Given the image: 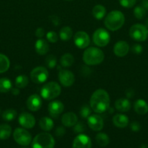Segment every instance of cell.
<instances>
[{
  "mask_svg": "<svg viewBox=\"0 0 148 148\" xmlns=\"http://www.w3.org/2000/svg\"><path fill=\"white\" fill-rule=\"evenodd\" d=\"M110 96L107 91L99 89L94 91L90 99V107L97 114L105 112L110 106Z\"/></svg>",
  "mask_w": 148,
  "mask_h": 148,
  "instance_id": "1",
  "label": "cell"
},
{
  "mask_svg": "<svg viewBox=\"0 0 148 148\" xmlns=\"http://www.w3.org/2000/svg\"><path fill=\"white\" fill-rule=\"evenodd\" d=\"M124 23V14L118 10H113L110 12L104 19V25L111 31L119 30L123 25Z\"/></svg>",
  "mask_w": 148,
  "mask_h": 148,
  "instance_id": "2",
  "label": "cell"
},
{
  "mask_svg": "<svg viewBox=\"0 0 148 148\" xmlns=\"http://www.w3.org/2000/svg\"><path fill=\"white\" fill-rule=\"evenodd\" d=\"M104 58V54L101 49L96 47H90L86 49L83 54V60L87 65L94 66L101 64Z\"/></svg>",
  "mask_w": 148,
  "mask_h": 148,
  "instance_id": "3",
  "label": "cell"
},
{
  "mask_svg": "<svg viewBox=\"0 0 148 148\" xmlns=\"http://www.w3.org/2000/svg\"><path fill=\"white\" fill-rule=\"evenodd\" d=\"M55 139L50 134L42 132L34 137L32 143L33 148H54Z\"/></svg>",
  "mask_w": 148,
  "mask_h": 148,
  "instance_id": "4",
  "label": "cell"
},
{
  "mask_svg": "<svg viewBox=\"0 0 148 148\" xmlns=\"http://www.w3.org/2000/svg\"><path fill=\"white\" fill-rule=\"evenodd\" d=\"M61 92V88L55 82H49L45 84L41 89V96L45 100L50 101L56 98Z\"/></svg>",
  "mask_w": 148,
  "mask_h": 148,
  "instance_id": "5",
  "label": "cell"
},
{
  "mask_svg": "<svg viewBox=\"0 0 148 148\" xmlns=\"http://www.w3.org/2000/svg\"><path fill=\"white\" fill-rule=\"evenodd\" d=\"M129 35L136 41H145L148 37V29L142 24H135L131 27Z\"/></svg>",
  "mask_w": 148,
  "mask_h": 148,
  "instance_id": "6",
  "label": "cell"
},
{
  "mask_svg": "<svg viewBox=\"0 0 148 148\" xmlns=\"http://www.w3.org/2000/svg\"><path fill=\"white\" fill-rule=\"evenodd\" d=\"M92 38L94 44L100 47H104L107 46L110 39V34L104 28H99L96 30Z\"/></svg>",
  "mask_w": 148,
  "mask_h": 148,
  "instance_id": "7",
  "label": "cell"
},
{
  "mask_svg": "<svg viewBox=\"0 0 148 148\" xmlns=\"http://www.w3.org/2000/svg\"><path fill=\"white\" fill-rule=\"evenodd\" d=\"M14 140L17 144L23 146H28L31 143V134L27 131L22 128H17L13 133Z\"/></svg>",
  "mask_w": 148,
  "mask_h": 148,
  "instance_id": "8",
  "label": "cell"
},
{
  "mask_svg": "<svg viewBox=\"0 0 148 148\" xmlns=\"http://www.w3.org/2000/svg\"><path fill=\"white\" fill-rule=\"evenodd\" d=\"M49 72L47 69L43 66H37L30 72V79L34 83L41 84L47 80Z\"/></svg>",
  "mask_w": 148,
  "mask_h": 148,
  "instance_id": "9",
  "label": "cell"
},
{
  "mask_svg": "<svg viewBox=\"0 0 148 148\" xmlns=\"http://www.w3.org/2000/svg\"><path fill=\"white\" fill-rule=\"evenodd\" d=\"M74 43L79 49H85L90 44V38L86 32L78 31L74 36Z\"/></svg>",
  "mask_w": 148,
  "mask_h": 148,
  "instance_id": "10",
  "label": "cell"
},
{
  "mask_svg": "<svg viewBox=\"0 0 148 148\" xmlns=\"http://www.w3.org/2000/svg\"><path fill=\"white\" fill-rule=\"evenodd\" d=\"M58 78L60 83L64 87H71L75 82V77L74 75L69 70L62 69L59 72Z\"/></svg>",
  "mask_w": 148,
  "mask_h": 148,
  "instance_id": "11",
  "label": "cell"
},
{
  "mask_svg": "<svg viewBox=\"0 0 148 148\" xmlns=\"http://www.w3.org/2000/svg\"><path fill=\"white\" fill-rule=\"evenodd\" d=\"M87 124L90 129L96 132L101 131L104 127V121L102 118L97 114H92L88 117Z\"/></svg>",
  "mask_w": 148,
  "mask_h": 148,
  "instance_id": "12",
  "label": "cell"
},
{
  "mask_svg": "<svg viewBox=\"0 0 148 148\" xmlns=\"http://www.w3.org/2000/svg\"><path fill=\"white\" fill-rule=\"evenodd\" d=\"M19 124L26 129L33 128L36 124V119L32 114L27 112L22 113L18 119Z\"/></svg>",
  "mask_w": 148,
  "mask_h": 148,
  "instance_id": "13",
  "label": "cell"
},
{
  "mask_svg": "<svg viewBox=\"0 0 148 148\" xmlns=\"http://www.w3.org/2000/svg\"><path fill=\"white\" fill-rule=\"evenodd\" d=\"M73 148H91V140L86 134H78L73 142Z\"/></svg>",
  "mask_w": 148,
  "mask_h": 148,
  "instance_id": "14",
  "label": "cell"
},
{
  "mask_svg": "<svg viewBox=\"0 0 148 148\" xmlns=\"http://www.w3.org/2000/svg\"><path fill=\"white\" fill-rule=\"evenodd\" d=\"M42 105L41 98L39 95L33 94L28 97L26 102L28 108L31 111H37L41 108Z\"/></svg>",
  "mask_w": 148,
  "mask_h": 148,
  "instance_id": "15",
  "label": "cell"
},
{
  "mask_svg": "<svg viewBox=\"0 0 148 148\" xmlns=\"http://www.w3.org/2000/svg\"><path fill=\"white\" fill-rule=\"evenodd\" d=\"M63 110L64 105L59 101H52L48 106V111H49V114L55 118L59 116V115L61 114Z\"/></svg>",
  "mask_w": 148,
  "mask_h": 148,
  "instance_id": "16",
  "label": "cell"
},
{
  "mask_svg": "<svg viewBox=\"0 0 148 148\" xmlns=\"http://www.w3.org/2000/svg\"><path fill=\"white\" fill-rule=\"evenodd\" d=\"M129 51V46L126 41L117 42L113 48V52L118 57H123L128 53Z\"/></svg>",
  "mask_w": 148,
  "mask_h": 148,
  "instance_id": "17",
  "label": "cell"
},
{
  "mask_svg": "<svg viewBox=\"0 0 148 148\" xmlns=\"http://www.w3.org/2000/svg\"><path fill=\"white\" fill-rule=\"evenodd\" d=\"M77 122H78V117L74 113L68 112L62 116V123L65 127H73Z\"/></svg>",
  "mask_w": 148,
  "mask_h": 148,
  "instance_id": "18",
  "label": "cell"
},
{
  "mask_svg": "<svg viewBox=\"0 0 148 148\" xmlns=\"http://www.w3.org/2000/svg\"><path fill=\"white\" fill-rule=\"evenodd\" d=\"M35 49L39 55H44L49 51V46L47 41L43 38H39L35 43Z\"/></svg>",
  "mask_w": 148,
  "mask_h": 148,
  "instance_id": "19",
  "label": "cell"
},
{
  "mask_svg": "<svg viewBox=\"0 0 148 148\" xmlns=\"http://www.w3.org/2000/svg\"><path fill=\"white\" fill-rule=\"evenodd\" d=\"M113 124L118 128H125L129 124V118L123 114H118L113 116Z\"/></svg>",
  "mask_w": 148,
  "mask_h": 148,
  "instance_id": "20",
  "label": "cell"
},
{
  "mask_svg": "<svg viewBox=\"0 0 148 148\" xmlns=\"http://www.w3.org/2000/svg\"><path fill=\"white\" fill-rule=\"evenodd\" d=\"M115 107L118 111L120 112H126L131 109V103L127 98H120L115 103Z\"/></svg>",
  "mask_w": 148,
  "mask_h": 148,
  "instance_id": "21",
  "label": "cell"
},
{
  "mask_svg": "<svg viewBox=\"0 0 148 148\" xmlns=\"http://www.w3.org/2000/svg\"><path fill=\"white\" fill-rule=\"evenodd\" d=\"M134 111L139 115H145L148 112V104L145 100L139 99L133 105Z\"/></svg>",
  "mask_w": 148,
  "mask_h": 148,
  "instance_id": "22",
  "label": "cell"
},
{
  "mask_svg": "<svg viewBox=\"0 0 148 148\" xmlns=\"http://www.w3.org/2000/svg\"><path fill=\"white\" fill-rule=\"evenodd\" d=\"M39 127L44 131L49 132L54 127V122L49 117H43L39 121Z\"/></svg>",
  "mask_w": 148,
  "mask_h": 148,
  "instance_id": "23",
  "label": "cell"
},
{
  "mask_svg": "<svg viewBox=\"0 0 148 148\" xmlns=\"http://www.w3.org/2000/svg\"><path fill=\"white\" fill-rule=\"evenodd\" d=\"M106 14V9L104 6L97 4L92 9V15L97 20H102Z\"/></svg>",
  "mask_w": 148,
  "mask_h": 148,
  "instance_id": "24",
  "label": "cell"
},
{
  "mask_svg": "<svg viewBox=\"0 0 148 148\" xmlns=\"http://www.w3.org/2000/svg\"><path fill=\"white\" fill-rule=\"evenodd\" d=\"M12 133V128L8 124L0 125V140H7L10 137Z\"/></svg>",
  "mask_w": 148,
  "mask_h": 148,
  "instance_id": "25",
  "label": "cell"
},
{
  "mask_svg": "<svg viewBox=\"0 0 148 148\" xmlns=\"http://www.w3.org/2000/svg\"><path fill=\"white\" fill-rule=\"evenodd\" d=\"M73 36V30L68 26H65L63 27L59 31V37L62 40L64 41H67L69 40L70 39L72 38Z\"/></svg>",
  "mask_w": 148,
  "mask_h": 148,
  "instance_id": "26",
  "label": "cell"
},
{
  "mask_svg": "<svg viewBox=\"0 0 148 148\" xmlns=\"http://www.w3.org/2000/svg\"><path fill=\"white\" fill-rule=\"evenodd\" d=\"M10 66V62L8 57L4 54L0 53V73L7 72Z\"/></svg>",
  "mask_w": 148,
  "mask_h": 148,
  "instance_id": "27",
  "label": "cell"
},
{
  "mask_svg": "<svg viewBox=\"0 0 148 148\" xmlns=\"http://www.w3.org/2000/svg\"><path fill=\"white\" fill-rule=\"evenodd\" d=\"M96 141L100 147H105L110 143V138L105 133H99L96 136Z\"/></svg>",
  "mask_w": 148,
  "mask_h": 148,
  "instance_id": "28",
  "label": "cell"
},
{
  "mask_svg": "<svg viewBox=\"0 0 148 148\" xmlns=\"http://www.w3.org/2000/svg\"><path fill=\"white\" fill-rule=\"evenodd\" d=\"M12 89V82L8 78L0 79V92H7Z\"/></svg>",
  "mask_w": 148,
  "mask_h": 148,
  "instance_id": "29",
  "label": "cell"
},
{
  "mask_svg": "<svg viewBox=\"0 0 148 148\" xmlns=\"http://www.w3.org/2000/svg\"><path fill=\"white\" fill-rule=\"evenodd\" d=\"M74 58L72 54L71 53H65L63 56H62L60 59V64L64 67H68L71 66L73 64Z\"/></svg>",
  "mask_w": 148,
  "mask_h": 148,
  "instance_id": "30",
  "label": "cell"
},
{
  "mask_svg": "<svg viewBox=\"0 0 148 148\" xmlns=\"http://www.w3.org/2000/svg\"><path fill=\"white\" fill-rule=\"evenodd\" d=\"M17 116V111L12 108H10L4 111L2 114V119L6 121H11Z\"/></svg>",
  "mask_w": 148,
  "mask_h": 148,
  "instance_id": "31",
  "label": "cell"
},
{
  "mask_svg": "<svg viewBox=\"0 0 148 148\" xmlns=\"http://www.w3.org/2000/svg\"><path fill=\"white\" fill-rule=\"evenodd\" d=\"M28 84V79L26 75H19L15 79V85L19 88H24Z\"/></svg>",
  "mask_w": 148,
  "mask_h": 148,
  "instance_id": "32",
  "label": "cell"
},
{
  "mask_svg": "<svg viewBox=\"0 0 148 148\" xmlns=\"http://www.w3.org/2000/svg\"><path fill=\"white\" fill-rule=\"evenodd\" d=\"M45 63H46V65L47 66L48 68H49V69H54L57 65L56 57L52 54L49 55L45 59Z\"/></svg>",
  "mask_w": 148,
  "mask_h": 148,
  "instance_id": "33",
  "label": "cell"
},
{
  "mask_svg": "<svg viewBox=\"0 0 148 148\" xmlns=\"http://www.w3.org/2000/svg\"><path fill=\"white\" fill-rule=\"evenodd\" d=\"M145 14H146V10L142 6H138V7H135L134 10H133V14L136 17V18L141 20L145 17Z\"/></svg>",
  "mask_w": 148,
  "mask_h": 148,
  "instance_id": "34",
  "label": "cell"
},
{
  "mask_svg": "<svg viewBox=\"0 0 148 148\" xmlns=\"http://www.w3.org/2000/svg\"><path fill=\"white\" fill-rule=\"evenodd\" d=\"M91 113V107L89 106L88 105H84L81 107V110H80V115L81 116L82 118H88Z\"/></svg>",
  "mask_w": 148,
  "mask_h": 148,
  "instance_id": "35",
  "label": "cell"
},
{
  "mask_svg": "<svg viewBox=\"0 0 148 148\" xmlns=\"http://www.w3.org/2000/svg\"><path fill=\"white\" fill-rule=\"evenodd\" d=\"M120 5L126 8H131L136 4V0H118Z\"/></svg>",
  "mask_w": 148,
  "mask_h": 148,
  "instance_id": "36",
  "label": "cell"
},
{
  "mask_svg": "<svg viewBox=\"0 0 148 148\" xmlns=\"http://www.w3.org/2000/svg\"><path fill=\"white\" fill-rule=\"evenodd\" d=\"M46 39L51 43H55L57 41L58 36L55 31H49L46 33Z\"/></svg>",
  "mask_w": 148,
  "mask_h": 148,
  "instance_id": "37",
  "label": "cell"
},
{
  "mask_svg": "<svg viewBox=\"0 0 148 148\" xmlns=\"http://www.w3.org/2000/svg\"><path fill=\"white\" fill-rule=\"evenodd\" d=\"M85 126H84V124L82 122H77L73 126V131L75 133H81L84 131H85Z\"/></svg>",
  "mask_w": 148,
  "mask_h": 148,
  "instance_id": "38",
  "label": "cell"
},
{
  "mask_svg": "<svg viewBox=\"0 0 148 148\" xmlns=\"http://www.w3.org/2000/svg\"><path fill=\"white\" fill-rule=\"evenodd\" d=\"M143 51V48L140 44H134L131 47V51L136 54H139Z\"/></svg>",
  "mask_w": 148,
  "mask_h": 148,
  "instance_id": "39",
  "label": "cell"
},
{
  "mask_svg": "<svg viewBox=\"0 0 148 148\" xmlns=\"http://www.w3.org/2000/svg\"><path fill=\"white\" fill-rule=\"evenodd\" d=\"M130 128L132 131L136 132H139V130H140L141 126L140 124H139V123L137 122V121H133V122L130 124Z\"/></svg>",
  "mask_w": 148,
  "mask_h": 148,
  "instance_id": "40",
  "label": "cell"
},
{
  "mask_svg": "<svg viewBox=\"0 0 148 148\" xmlns=\"http://www.w3.org/2000/svg\"><path fill=\"white\" fill-rule=\"evenodd\" d=\"M65 134V128L62 127H58L57 128L56 131H55V134H56V136H57V137H62V136H64V134Z\"/></svg>",
  "mask_w": 148,
  "mask_h": 148,
  "instance_id": "41",
  "label": "cell"
},
{
  "mask_svg": "<svg viewBox=\"0 0 148 148\" xmlns=\"http://www.w3.org/2000/svg\"><path fill=\"white\" fill-rule=\"evenodd\" d=\"M45 35V30L42 27H38L37 30H36V36L39 38H41L44 36Z\"/></svg>",
  "mask_w": 148,
  "mask_h": 148,
  "instance_id": "42",
  "label": "cell"
},
{
  "mask_svg": "<svg viewBox=\"0 0 148 148\" xmlns=\"http://www.w3.org/2000/svg\"><path fill=\"white\" fill-rule=\"evenodd\" d=\"M50 18H51V20H52V23H54V25H58L59 24V18H58L57 16L52 15Z\"/></svg>",
  "mask_w": 148,
  "mask_h": 148,
  "instance_id": "43",
  "label": "cell"
},
{
  "mask_svg": "<svg viewBox=\"0 0 148 148\" xmlns=\"http://www.w3.org/2000/svg\"><path fill=\"white\" fill-rule=\"evenodd\" d=\"M126 95L129 98H132V97L134 95V91H133L132 89L127 90L126 91Z\"/></svg>",
  "mask_w": 148,
  "mask_h": 148,
  "instance_id": "44",
  "label": "cell"
},
{
  "mask_svg": "<svg viewBox=\"0 0 148 148\" xmlns=\"http://www.w3.org/2000/svg\"><path fill=\"white\" fill-rule=\"evenodd\" d=\"M142 7L145 9V10H148V0H143L142 2Z\"/></svg>",
  "mask_w": 148,
  "mask_h": 148,
  "instance_id": "45",
  "label": "cell"
},
{
  "mask_svg": "<svg viewBox=\"0 0 148 148\" xmlns=\"http://www.w3.org/2000/svg\"><path fill=\"white\" fill-rule=\"evenodd\" d=\"M12 93L13 94V95H18L19 94V90L18 89H16V88H13V89H12Z\"/></svg>",
  "mask_w": 148,
  "mask_h": 148,
  "instance_id": "46",
  "label": "cell"
},
{
  "mask_svg": "<svg viewBox=\"0 0 148 148\" xmlns=\"http://www.w3.org/2000/svg\"><path fill=\"white\" fill-rule=\"evenodd\" d=\"M140 148H148V145H145V144L142 145V146H141Z\"/></svg>",
  "mask_w": 148,
  "mask_h": 148,
  "instance_id": "47",
  "label": "cell"
},
{
  "mask_svg": "<svg viewBox=\"0 0 148 148\" xmlns=\"http://www.w3.org/2000/svg\"><path fill=\"white\" fill-rule=\"evenodd\" d=\"M146 27H147V28L148 29V18L147 19V20H146Z\"/></svg>",
  "mask_w": 148,
  "mask_h": 148,
  "instance_id": "48",
  "label": "cell"
},
{
  "mask_svg": "<svg viewBox=\"0 0 148 148\" xmlns=\"http://www.w3.org/2000/svg\"><path fill=\"white\" fill-rule=\"evenodd\" d=\"M66 1H71V0H66Z\"/></svg>",
  "mask_w": 148,
  "mask_h": 148,
  "instance_id": "49",
  "label": "cell"
},
{
  "mask_svg": "<svg viewBox=\"0 0 148 148\" xmlns=\"http://www.w3.org/2000/svg\"><path fill=\"white\" fill-rule=\"evenodd\" d=\"M23 148H25V147H23Z\"/></svg>",
  "mask_w": 148,
  "mask_h": 148,
  "instance_id": "50",
  "label": "cell"
}]
</instances>
